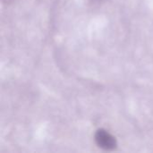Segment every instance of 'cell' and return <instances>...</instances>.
I'll return each instance as SVG.
<instances>
[{
	"mask_svg": "<svg viewBox=\"0 0 153 153\" xmlns=\"http://www.w3.org/2000/svg\"><path fill=\"white\" fill-rule=\"evenodd\" d=\"M95 140L98 145L105 150H112L116 147L117 144L115 138L103 129H100L96 133Z\"/></svg>",
	"mask_w": 153,
	"mask_h": 153,
	"instance_id": "cell-1",
	"label": "cell"
}]
</instances>
